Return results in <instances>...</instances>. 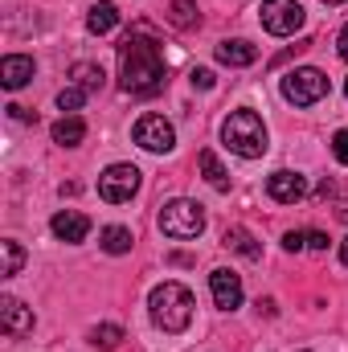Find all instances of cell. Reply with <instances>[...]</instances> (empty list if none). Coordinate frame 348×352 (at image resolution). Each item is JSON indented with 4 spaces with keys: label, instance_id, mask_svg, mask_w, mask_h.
Segmentation results:
<instances>
[{
    "label": "cell",
    "instance_id": "28",
    "mask_svg": "<svg viewBox=\"0 0 348 352\" xmlns=\"http://www.w3.org/2000/svg\"><path fill=\"white\" fill-rule=\"evenodd\" d=\"M307 246H312V250H328V234H320V230H307Z\"/></svg>",
    "mask_w": 348,
    "mask_h": 352
},
{
    "label": "cell",
    "instance_id": "11",
    "mask_svg": "<svg viewBox=\"0 0 348 352\" xmlns=\"http://www.w3.org/2000/svg\"><path fill=\"white\" fill-rule=\"evenodd\" d=\"M50 230H54V238H58V242L78 246V242H87V234H90V217H87V213H74V209H62V213H54Z\"/></svg>",
    "mask_w": 348,
    "mask_h": 352
},
{
    "label": "cell",
    "instance_id": "34",
    "mask_svg": "<svg viewBox=\"0 0 348 352\" xmlns=\"http://www.w3.org/2000/svg\"><path fill=\"white\" fill-rule=\"evenodd\" d=\"M324 4H345V0H324Z\"/></svg>",
    "mask_w": 348,
    "mask_h": 352
},
{
    "label": "cell",
    "instance_id": "5",
    "mask_svg": "<svg viewBox=\"0 0 348 352\" xmlns=\"http://www.w3.org/2000/svg\"><path fill=\"white\" fill-rule=\"evenodd\" d=\"M328 74L316 70V66H299L283 78V98L295 102V107H316L320 98H328Z\"/></svg>",
    "mask_w": 348,
    "mask_h": 352
},
{
    "label": "cell",
    "instance_id": "29",
    "mask_svg": "<svg viewBox=\"0 0 348 352\" xmlns=\"http://www.w3.org/2000/svg\"><path fill=\"white\" fill-rule=\"evenodd\" d=\"M336 54H340V58L348 62V25L340 29V33H336Z\"/></svg>",
    "mask_w": 348,
    "mask_h": 352
},
{
    "label": "cell",
    "instance_id": "17",
    "mask_svg": "<svg viewBox=\"0 0 348 352\" xmlns=\"http://www.w3.org/2000/svg\"><path fill=\"white\" fill-rule=\"evenodd\" d=\"M115 25H119V8H115V4H107V0H102V4H94V8L87 12V29L94 33V37L111 33Z\"/></svg>",
    "mask_w": 348,
    "mask_h": 352
},
{
    "label": "cell",
    "instance_id": "6",
    "mask_svg": "<svg viewBox=\"0 0 348 352\" xmlns=\"http://www.w3.org/2000/svg\"><path fill=\"white\" fill-rule=\"evenodd\" d=\"M259 21H262V29H266V33H274V37H291V33H299V29H303L307 12H303V4H299V0H262Z\"/></svg>",
    "mask_w": 348,
    "mask_h": 352
},
{
    "label": "cell",
    "instance_id": "25",
    "mask_svg": "<svg viewBox=\"0 0 348 352\" xmlns=\"http://www.w3.org/2000/svg\"><path fill=\"white\" fill-rule=\"evenodd\" d=\"M332 156L348 168V131H336V135H332Z\"/></svg>",
    "mask_w": 348,
    "mask_h": 352
},
{
    "label": "cell",
    "instance_id": "8",
    "mask_svg": "<svg viewBox=\"0 0 348 352\" xmlns=\"http://www.w3.org/2000/svg\"><path fill=\"white\" fill-rule=\"evenodd\" d=\"M131 140H135L144 152H156V156H164V152L176 148V131H173V123H168L164 115H144V119H135Z\"/></svg>",
    "mask_w": 348,
    "mask_h": 352
},
{
    "label": "cell",
    "instance_id": "19",
    "mask_svg": "<svg viewBox=\"0 0 348 352\" xmlns=\"http://www.w3.org/2000/svg\"><path fill=\"white\" fill-rule=\"evenodd\" d=\"M70 78H74V87H83L87 94H98V90H102V82H107L102 66H94V62H78V66L70 70Z\"/></svg>",
    "mask_w": 348,
    "mask_h": 352
},
{
    "label": "cell",
    "instance_id": "18",
    "mask_svg": "<svg viewBox=\"0 0 348 352\" xmlns=\"http://www.w3.org/2000/svg\"><path fill=\"white\" fill-rule=\"evenodd\" d=\"M197 164H201V173H205V180H209V184H213L217 192H230V173L221 168V160H217V156H213L209 148H205V152L197 156Z\"/></svg>",
    "mask_w": 348,
    "mask_h": 352
},
{
    "label": "cell",
    "instance_id": "7",
    "mask_svg": "<svg viewBox=\"0 0 348 352\" xmlns=\"http://www.w3.org/2000/svg\"><path fill=\"white\" fill-rule=\"evenodd\" d=\"M135 192H140V168L135 164H111L98 176V197L107 205H127Z\"/></svg>",
    "mask_w": 348,
    "mask_h": 352
},
{
    "label": "cell",
    "instance_id": "4",
    "mask_svg": "<svg viewBox=\"0 0 348 352\" xmlns=\"http://www.w3.org/2000/svg\"><path fill=\"white\" fill-rule=\"evenodd\" d=\"M160 234L173 238V242H188V238H201L205 234V209L188 197H176L160 209Z\"/></svg>",
    "mask_w": 348,
    "mask_h": 352
},
{
    "label": "cell",
    "instance_id": "26",
    "mask_svg": "<svg viewBox=\"0 0 348 352\" xmlns=\"http://www.w3.org/2000/svg\"><path fill=\"white\" fill-rule=\"evenodd\" d=\"M188 82H193L197 90H213L217 78H213V70H193V78H188Z\"/></svg>",
    "mask_w": 348,
    "mask_h": 352
},
{
    "label": "cell",
    "instance_id": "2",
    "mask_svg": "<svg viewBox=\"0 0 348 352\" xmlns=\"http://www.w3.org/2000/svg\"><path fill=\"white\" fill-rule=\"evenodd\" d=\"M148 307H152V324L156 328H164L168 336H180L188 324H193V291L184 287V283H160L156 291H152V299H148Z\"/></svg>",
    "mask_w": 348,
    "mask_h": 352
},
{
    "label": "cell",
    "instance_id": "35",
    "mask_svg": "<svg viewBox=\"0 0 348 352\" xmlns=\"http://www.w3.org/2000/svg\"><path fill=\"white\" fill-rule=\"evenodd\" d=\"M345 94H348V78H345Z\"/></svg>",
    "mask_w": 348,
    "mask_h": 352
},
{
    "label": "cell",
    "instance_id": "14",
    "mask_svg": "<svg viewBox=\"0 0 348 352\" xmlns=\"http://www.w3.org/2000/svg\"><path fill=\"white\" fill-rule=\"evenodd\" d=\"M217 62H221V66H254V62H259V45H250V41H242V37L221 41V45H217Z\"/></svg>",
    "mask_w": 348,
    "mask_h": 352
},
{
    "label": "cell",
    "instance_id": "23",
    "mask_svg": "<svg viewBox=\"0 0 348 352\" xmlns=\"http://www.w3.org/2000/svg\"><path fill=\"white\" fill-rule=\"evenodd\" d=\"M0 254H4V278H12V274H21V266H25V250H21V242H0Z\"/></svg>",
    "mask_w": 348,
    "mask_h": 352
},
{
    "label": "cell",
    "instance_id": "16",
    "mask_svg": "<svg viewBox=\"0 0 348 352\" xmlns=\"http://www.w3.org/2000/svg\"><path fill=\"white\" fill-rule=\"evenodd\" d=\"M221 242H226L230 250H238L242 258H250V263H259V258H262V246L254 242V234H250V230H242V226H230Z\"/></svg>",
    "mask_w": 348,
    "mask_h": 352
},
{
    "label": "cell",
    "instance_id": "1",
    "mask_svg": "<svg viewBox=\"0 0 348 352\" xmlns=\"http://www.w3.org/2000/svg\"><path fill=\"white\" fill-rule=\"evenodd\" d=\"M164 74H168V62H164L160 41L148 33V25H135L119 45V87H123V94H135V98L160 94L168 82Z\"/></svg>",
    "mask_w": 348,
    "mask_h": 352
},
{
    "label": "cell",
    "instance_id": "24",
    "mask_svg": "<svg viewBox=\"0 0 348 352\" xmlns=\"http://www.w3.org/2000/svg\"><path fill=\"white\" fill-rule=\"evenodd\" d=\"M83 102H87V90L83 87H66L62 94H58V107H62V111H78Z\"/></svg>",
    "mask_w": 348,
    "mask_h": 352
},
{
    "label": "cell",
    "instance_id": "31",
    "mask_svg": "<svg viewBox=\"0 0 348 352\" xmlns=\"http://www.w3.org/2000/svg\"><path fill=\"white\" fill-rule=\"evenodd\" d=\"M259 311H262V316H274L279 307H274V299H259Z\"/></svg>",
    "mask_w": 348,
    "mask_h": 352
},
{
    "label": "cell",
    "instance_id": "32",
    "mask_svg": "<svg viewBox=\"0 0 348 352\" xmlns=\"http://www.w3.org/2000/svg\"><path fill=\"white\" fill-rule=\"evenodd\" d=\"M340 263L348 266V238H345V242H340Z\"/></svg>",
    "mask_w": 348,
    "mask_h": 352
},
{
    "label": "cell",
    "instance_id": "27",
    "mask_svg": "<svg viewBox=\"0 0 348 352\" xmlns=\"http://www.w3.org/2000/svg\"><path fill=\"white\" fill-rule=\"evenodd\" d=\"M283 246H287V250L295 254V250H303V246H307V234H303V230H291V234L283 238Z\"/></svg>",
    "mask_w": 348,
    "mask_h": 352
},
{
    "label": "cell",
    "instance_id": "13",
    "mask_svg": "<svg viewBox=\"0 0 348 352\" xmlns=\"http://www.w3.org/2000/svg\"><path fill=\"white\" fill-rule=\"evenodd\" d=\"M33 58H25V54H8L4 62H0V82H4V90H21L29 78H33Z\"/></svg>",
    "mask_w": 348,
    "mask_h": 352
},
{
    "label": "cell",
    "instance_id": "33",
    "mask_svg": "<svg viewBox=\"0 0 348 352\" xmlns=\"http://www.w3.org/2000/svg\"><path fill=\"white\" fill-rule=\"evenodd\" d=\"M340 221H348V201L340 205Z\"/></svg>",
    "mask_w": 348,
    "mask_h": 352
},
{
    "label": "cell",
    "instance_id": "21",
    "mask_svg": "<svg viewBox=\"0 0 348 352\" xmlns=\"http://www.w3.org/2000/svg\"><path fill=\"white\" fill-rule=\"evenodd\" d=\"M168 21H173L176 29H197V25H201L197 0H173V4H168Z\"/></svg>",
    "mask_w": 348,
    "mask_h": 352
},
{
    "label": "cell",
    "instance_id": "9",
    "mask_svg": "<svg viewBox=\"0 0 348 352\" xmlns=\"http://www.w3.org/2000/svg\"><path fill=\"white\" fill-rule=\"evenodd\" d=\"M209 291H213V303H217L221 311H238V307H242V274H238V270L217 266V270L209 274Z\"/></svg>",
    "mask_w": 348,
    "mask_h": 352
},
{
    "label": "cell",
    "instance_id": "10",
    "mask_svg": "<svg viewBox=\"0 0 348 352\" xmlns=\"http://www.w3.org/2000/svg\"><path fill=\"white\" fill-rule=\"evenodd\" d=\"M266 192H270V201H279V205H295V201L307 197V176L279 168V173L266 176Z\"/></svg>",
    "mask_w": 348,
    "mask_h": 352
},
{
    "label": "cell",
    "instance_id": "30",
    "mask_svg": "<svg viewBox=\"0 0 348 352\" xmlns=\"http://www.w3.org/2000/svg\"><path fill=\"white\" fill-rule=\"evenodd\" d=\"M332 192H336V188H332V180H324V184H320V188H316V201H328V197H332Z\"/></svg>",
    "mask_w": 348,
    "mask_h": 352
},
{
    "label": "cell",
    "instance_id": "12",
    "mask_svg": "<svg viewBox=\"0 0 348 352\" xmlns=\"http://www.w3.org/2000/svg\"><path fill=\"white\" fill-rule=\"evenodd\" d=\"M0 320H4V332L8 336H29L33 332V307H25L21 299H12V295H4L0 299Z\"/></svg>",
    "mask_w": 348,
    "mask_h": 352
},
{
    "label": "cell",
    "instance_id": "15",
    "mask_svg": "<svg viewBox=\"0 0 348 352\" xmlns=\"http://www.w3.org/2000/svg\"><path fill=\"white\" fill-rule=\"evenodd\" d=\"M87 140V123L78 119V115H62L58 123H54V144H62V148H78Z\"/></svg>",
    "mask_w": 348,
    "mask_h": 352
},
{
    "label": "cell",
    "instance_id": "22",
    "mask_svg": "<svg viewBox=\"0 0 348 352\" xmlns=\"http://www.w3.org/2000/svg\"><path fill=\"white\" fill-rule=\"evenodd\" d=\"M119 340H123V328L119 324H98V328H90V344L102 352L119 349Z\"/></svg>",
    "mask_w": 348,
    "mask_h": 352
},
{
    "label": "cell",
    "instance_id": "3",
    "mask_svg": "<svg viewBox=\"0 0 348 352\" xmlns=\"http://www.w3.org/2000/svg\"><path fill=\"white\" fill-rule=\"evenodd\" d=\"M221 140H226V148H230L234 156H242V160L266 156V123H262L250 107L234 111V115L221 123Z\"/></svg>",
    "mask_w": 348,
    "mask_h": 352
},
{
    "label": "cell",
    "instance_id": "20",
    "mask_svg": "<svg viewBox=\"0 0 348 352\" xmlns=\"http://www.w3.org/2000/svg\"><path fill=\"white\" fill-rule=\"evenodd\" d=\"M98 242H102V250H107V254H127L135 238H131V230H127V226H107V230L98 234Z\"/></svg>",
    "mask_w": 348,
    "mask_h": 352
}]
</instances>
